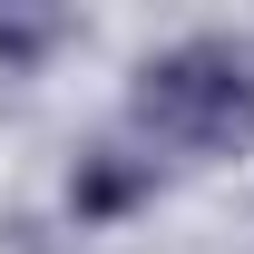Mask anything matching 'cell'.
Listing matches in <instances>:
<instances>
[{
  "instance_id": "obj_1",
  "label": "cell",
  "mask_w": 254,
  "mask_h": 254,
  "mask_svg": "<svg viewBox=\"0 0 254 254\" xmlns=\"http://www.w3.org/2000/svg\"><path fill=\"white\" fill-rule=\"evenodd\" d=\"M245 108H254V78L225 49H186V59L147 68V118L166 137H225V127H245Z\"/></svg>"
}]
</instances>
